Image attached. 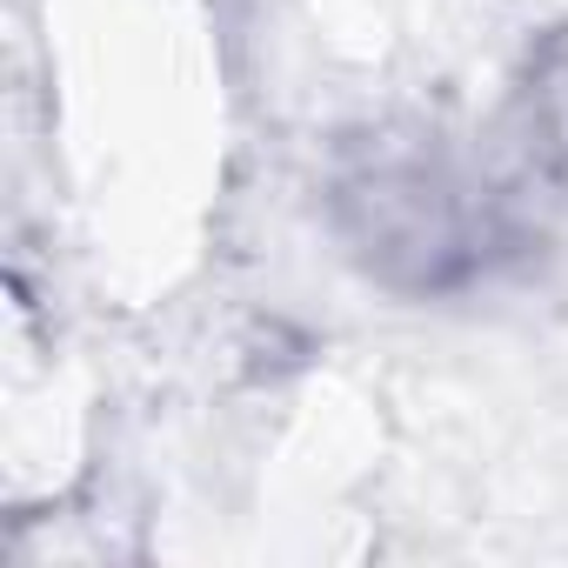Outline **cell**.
Returning <instances> with one entry per match:
<instances>
[{
  "label": "cell",
  "instance_id": "cell-1",
  "mask_svg": "<svg viewBox=\"0 0 568 568\" xmlns=\"http://www.w3.org/2000/svg\"><path fill=\"white\" fill-rule=\"evenodd\" d=\"M368 234L382 267H408L415 281H435L455 254H462V214L448 201V187H435L428 174L415 168H395V174H375L368 181Z\"/></svg>",
  "mask_w": 568,
  "mask_h": 568
}]
</instances>
